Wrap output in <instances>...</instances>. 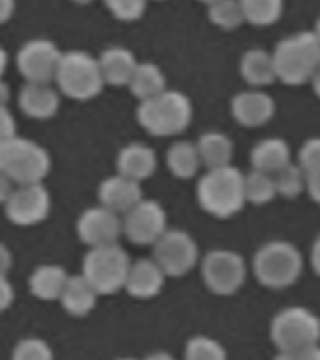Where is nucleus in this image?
Listing matches in <instances>:
<instances>
[{
    "mask_svg": "<svg viewBox=\"0 0 320 360\" xmlns=\"http://www.w3.org/2000/svg\"><path fill=\"white\" fill-rule=\"evenodd\" d=\"M154 261L165 276L187 274L199 261V246L193 236L185 231H165L159 240L154 244Z\"/></svg>",
    "mask_w": 320,
    "mask_h": 360,
    "instance_id": "10",
    "label": "nucleus"
},
{
    "mask_svg": "<svg viewBox=\"0 0 320 360\" xmlns=\"http://www.w3.org/2000/svg\"><path fill=\"white\" fill-rule=\"evenodd\" d=\"M244 191H246V202L249 201L253 205L269 202L277 195L274 174L260 173L253 169L251 173L244 176Z\"/></svg>",
    "mask_w": 320,
    "mask_h": 360,
    "instance_id": "29",
    "label": "nucleus"
},
{
    "mask_svg": "<svg viewBox=\"0 0 320 360\" xmlns=\"http://www.w3.org/2000/svg\"><path fill=\"white\" fill-rule=\"evenodd\" d=\"M55 81L62 94L81 101L95 98L105 84L98 58L84 51L62 53Z\"/></svg>",
    "mask_w": 320,
    "mask_h": 360,
    "instance_id": "6",
    "label": "nucleus"
},
{
    "mask_svg": "<svg viewBox=\"0 0 320 360\" xmlns=\"http://www.w3.org/2000/svg\"><path fill=\"white\" fill-rule=\"evenodd\" d=\"M156 2H161V0H156Z\"/></svg>",
    "mask_w": 320,
    "mask_h": 360,
    "instance_id": "51",
    "label": "nucleus"
},
{
    "mask_svg": "<svg viewBox=\"0 0 320 360\" xmlns=\"http://www.w3.org/2000/svg\"><path fill=\"white\" fill-rule=\"evenodd\" d=\"M145 360H174V359H173V354L165 353V351H157V353L148 354Z\"/></svg>",
    "mask_w": 320,
    "mask_h": 360,
    "instance_id": "45",
    "label": "nucleus"
},
{
    "mask_svg": "<svg viewBox=\"0 0 320 360\" xmlns=\"http://www.w3.org/2000/svg\"><path fill=\"white\" fill-rule=\"evenodd\" d=\"M240 73L251 86H268L277 79L272 53L264 49L246 51L240 60Z\"/></svg>",
    "mask_w": 320,
    "mask_h": 360,
    "instance_id": "25",
    "label": "nucleus"
},
{
    "mask_svg": "<svg viewBox=\"0 0 320 360\" xmlns=\"http://www.w3.org/2000/svg\"><path fill=\"white\" fill-rule=\"evenodd\" d=\"M75 4H90V2H94V0H72Z\"/></svg>",
    "mask_w": 320,
    "mask_h": 360,
    "instance_id": "48",
    "label": "nucleus"
},
{
    "mask_svg": "<svg viewBox=\"0 0 320 360\" xmlns=\"http://www.w3.org/2000/svg\"><path fill=\"white\" fill-rule=\"evenodd\" d=\"M79 238L90 248L118 244L124 233L120 214L105 207L86 208L77 219Z\"/></svg>",
    "mask_w": 320,
    "mask_h": 360,
    "instance_id": "14",
    "label": "nucleus"
},
{
    "mask_svg": "<svg viewBox=\"0 0 320 360\" xmlns=\"http://www.w3.org/2000/svg\"><path fill=\"white\" fill-rule=\"evenodd\" d=\"M67 314L73 317H84L88 315L95 306L98 292L83 276H69L64 285L60 298H58Z\"/></svg>",
    "mask_w": 320,
    "mask_h": 360,
    "instance_id": "22",
    "label": "nucleus"
},
{
    "mask_svg": "<svg viewBox=\"0 0 320 360\" xmlns=\"http://www.w3.org/2000/svg\"><path fill=\"white\" fill-rule=\"evenodd\" d=\"M291 163V146L279 137L262 139L251 150V165L255 171L275 174Z\"/></svg>",
    "mask_w": 320,
    "mask_h": 360,
    "instance_id": "21",
    "label": "nucleus"
},
{
    "mask_svg": "<svg viewBox=\"0 0 320 360\" xmlns=\"http://www.w3.org/2000/svg\"><path fill=\"white\" fill-rule=\"evenodd\" d=\"M107 10L120 21H137L145 15L148 0H103Z\"/></svg>",
    "mask_w": 320,
    "mask_h": 360,
    "instance_id": "34",
    "label": "nucleus"
},
{
    "mask_svg": "<svg viewBox=\"0 0 320 360\" xmlns=\"http://www.w3.org/2000/svg\"><path fill=\"white\" fill-rule=\"evenodd\" d=\"M11 191H13V182L0 171V205H4V202L8 201V197L11 195Z\"/></svg>",
    "mask_w": 320,
    "mask_h": 360,
    "instance_id": "42",
    "label": "nucleus"
},
{
    "mask_svg": "<svg viewBox=\"0 0 320 360\" xmlns=\"http://www.w3.org/2000/svg\"><path fill=\"white\" fill-rule=\"evenodd\" d=\"M60 56L62 53L55 41L44 38L30 39L22 44L17 53V68L28 83L49 84V81H55Z\"/></svg>",
    "mask_w": 320,
    "mask_h": 360,
    "instance_id": "11",
    "label": "nucleus"
},
{
    "mask_svg": "<svg viewBox=\"0 0 320 360\" xmlns=\"http://www.w3.org/2000/svg\"><path fill=\"white\" fill-rule=\"evenodd\" d=\"M118 360H137V359H131V356H124V359H118Z\"/></svg>",
    "mask_w": 320,
    "mask_h": 360,
    "instance_id": "50",
    "label": "nucleus"
},
{
    "mask_svg": "<svg viewBox=\"0 0 320 360\" xmlns=\"http://www.w3.org/2000/svg\"><path fill=\"white\" fill-rule=\"evenodd\" d=\"M199 2H204V4H213V2H218V0H199Z\"/></svg>",
    "mask_w": 320,
    "mask_h": 360,
    "instance_id": "49",
    "label": "nucleus"
},
{
    "mask_svg": "<svg viewBox=\"0 0 320 360\" xmlns=\"http://www.w3.org/2000/svg\"><path fill=\"white\" fill-rule=\"evenodd\" d=\"M11 360H55L49 343L39 338H27L17 343Z\"/></svg>",
    "mask_w": 320,
    "mask_h": 360,
    "instance_id": "33",
    "label": "nucleus"
},
{
    "mask_svg": "<svg viewBox=\"0 0 320 360\" xmlns=\"http://www.w3.org/2000/svg\"><path fill=\"white\" fill-rule=\"evenodd\" d=\"M124 235L133 244H156L167 231V214L157 201L142 199L128 214H124Z\"/></svg>",
    "mask_w": 320,
    "mask_h": 360,
    "instance_id": "12",
    "label": "nucleus"
},
{
    "mask_svg": "<svg viewBox=\"0 0 320 360\" xmlns=\"http://www.w3.org/2000/svg\"><path fill=\"white\" fill-rule=\"evenodd\" d=\"M269 336L279 351L313 347L320 343V319L302 306L285 308L272 321Z\"/></svg>",
    "mask_w": 320,
    "mask_h": 360,
    "instance_id": "8",
    "label": "nucleus"
},
{
    "mask_svg": "<svg viewBox=\"0 0 320 360\" xmlns=\"http://www.w3.org/2000/svg\"><path fill=\"white\" fill-rule=\"evenodd\" d=\"M314 34H316V38L320 39V17H319V21H316V25H314Z\"/></svg>",
    "mask_w": 320,
    "mask_h": 360,
    "instance_id": "47",
    "label": "nucleus"
},
{
    "mask_svg": "<svg viewBox=\"0 0 320 360\" xmlns=\"http://www.w3.org/2000/svg\"><path fill=\"white\" fill-rule=\"evenodd\" d=\"M196 150H199L201 163L206 165L208 169L227 167L232 162L234 143L229 135L221 134V131H208L196 141Z\"/></svg>",
    "mask_w": 320,
    "mask_h": 360,
    "instance_id": "23",
    "label": "nucleus"
},
{
    "mask_svg": "<svg viewBox=\"0 0 320 360\" xmlns=\"http://www.w3.org/2000/svg\"><path fill=\"white\" fill-rule=\"evenodd\" d=\"M246 261L230 250H213L202 259V278L215 295H232L246 281Z\"/></svg>",
    "mask_w": 320,
    "mask_h": 360,
    "instance_id": "9",
    "label": "nucleus"
},
{
    "mask_svg": "<svg viewBox=\"0 0 320 360\" xmlns=\"http://www.w3.org/2000/svg\"><path fill=\"white\" fill-rule=\"evenodd\" d=\"M131 259L118 244L92 248L83 261V278L98 295H112L126 285Z\"/></svg>",
    "mask_w": 320,
    "mask_h": 360,
    "instance_id": "7",
    "label": "nucleus"
},
{
    "mask_svg": "<svg viewBox=\"0 0 320 360\" xmlns=\"http://www.w3.org/2000/svg\"><path fill=\"white\" fill-rule=\"evenodd\" d=\"M128 86L135 98H139L140 101H146L167 90V79H165L161 68L157 64H154V62H139Z\"/></svg>",
    "mask_w": 320,
    "mask_h": 360,
    "instance_id": "26",
    "label": "nucleus"
},
{
    "mask_svg": "<svg viewBox=\"0 0 320 360\" xmlns=\"http://www.w3.org/2000/svg\"><path fill=\"white\" fill-rule=\"evenodd\" d=\"M298 165L303 169L305 176L320 173V137H313L307 143H303V146L300 148Z\"/></svg>",
    "mask_w": 320,
    "mask_h": 360,
    "instance_id": "35",
    "label": "nucleus"
},
{
    "mask_svg": "<svg viewBox=\"0 0 320 360\" xmlns=\"http://www.w3.org/2000/svg\"><path fill=\"white\" fill-rule=\"evenodd\" d=\"M4 207L6 216L11 224L30 227L49 216L51 195L44 184L19 186L17 190L11 191Z\"/></svg>",
    "mask_w": 320,
    "mask_h": 360,
    "instance_id": "13",
    "label": "nucleus"
},
{
    "mask_svg": "<svg viewBox=\"0 0 320 360\" xmlns=\"http://www.w3.org/2000/svg\"><path fill=\"white\" fill-rule=\"evenodd\" d=\"M11 264H13V257H11L10 248L0 242V274H8V270L11 269Z\"/></svg>",
    "mask_w": 320,
    "mask_h": 360,
    "instance_id": "41",
    "label": "nucleus"
},
{
    "mask_svg": "<svg viewBox=\"0 0 320 360\" xmlns=\"http://www.w3.org/2000/svg\"><path fill=\"white\" fill-rule=\"evenodd\" d=\"M283 0H240L244 19L255 27H269L281 19Z\"/></svg>",
    "mask_w": 320,
    "mask_h": 360,
    "instance_id": "28",
    "label": "nucleus"
},
{
    "mask_svg": "<svg viewBox=\"0 0 320 360\" xmlns=\"http://www.w3.org/2000/svg\"><path fill=\"white\" fill-rule=\"evenodd\" d=\"M311 81H313L314 92H316V96H319V98H320V70L316 73H314V77L311 79Z\"/></svg>",
    "mask_w": 320,
    "mask_h": 360,
    "instance_id": "46",
    "label": "nucleus"
},
{
    "mask_svg": "<svg viewBox=\"0 0 320 360\" xmlns=\"http://www.w3.org/2000/svg\"><path fill=\"white\" fill-rule=\"evenodd\" d=\"M274 180L277 195H283L286 199H294V197L300 195L305 190V184H307V176L303 173V169L298 163L292 162L283 169H279L274 174Z\"/></svg>",
    "mask_w": 320,
    "mask_h": 360,
    "instance_id": "31",
    "label": "nucleus"
},
{
    "mask_svg": "<svg viewBox=\"0 0 320 360\" xmlns=\"http://www.w3.org/2000/svg\"><path fill=\"white\" fill-rule=\"evenodd\" d=\"M311 263H313L314 272L320 276V236L314 240L313 250H311Z\"/></svg>",
    "mask_w": 320,
    "mask_h": 360,
    "instance_id": "44",
    "label": "nucleus"
},
{
    "mask_svg": "<svg viewBox=\"0 0 320 360\" xmlns=\"http://www.w3.org/2000/svg\"><path fill=\"white\" fill-rule=\"evenodd\" d=\"M193 105L189 98L178 90H165L152 100L140 101L137 120L150 135H178L191 124Z\"/></svg>",
    "mask_w": 320,
    "mask_h": 360,
    "instance_id": "3",
    "label": "nucleus"
},
{
    "mask_svg": "<svg viewBox=\"0 0 320 360\" xmlns=\"http://www.w3.org/2000/svg\"><path fill=\"white\" fill-rule=\"evenodd\" d=\"M303 257L294 244L286 240L266 242L253 259L257 280L269 289H283L300 278Z\"/></svg>",
    "mask_w": 320,
    "mask_h": 360,
    "instance_id": "5",
    "label": "nucleus"
},
{
    "mask_svg": "<svg viewBox=\"0 0 320 360\" xmlns=\"http://www.w3.org/2000/svg\"><path fill=\"white\" fill-rule=\"evenodd\" d=\"M274 98L262 90H246V92L236 94L232 100V115L241 126H247V128L262 126L274 117Z\"/></svg>",
    "mask_w": 320,
    "mask_h": 360,
    "instance_id": "16",
    "label": "nucleus"
},
{
    "mask_svg": "<svg viewBox=\"0 0 320 360\" xmlns=\"http://www.w3.org/2000/svg\"><path fill=\"white\" fill-rule=\"evenodd\" d=\"M17 135V124L11 111L6 105H0V143Z\"/></svg>",
    "mask_w": 320,
    "mask_h": 360,
    "instance_id": "37",
    "label": "nucleus"
},
{
    "mask_svg": "<svg viewBox=\"0 0 320 360\" xmlns=\"http://www.w3.org/2000/svg\"><path fill=\"white\" fill-rule=\"evenodd\" d=\"M305 188H307L311 199L320 205V173L307 174V184H305Z\"/></svg>",
    "mask_w": 320,
    "mask_h": 360,
    "instance_id": "40",
    "label": "nucleus"
},
{
    "mask_svg": "<svg viewBox=\"0 0 320 360\" xmlns=\"http://www.w3.org/2000/svg\"><path fill=\"white\" fill-rule=\"evenodd\" d=\"M6 66H8V53H6L4 47L0 45V105H6V101H8V86H6L4 81H2Z\"/></svg>",
    "mask_w": 320,
    "mask_h": 360,
    "instance_id": "39",
    "label": "nucleus"
},
{
    "mask_svg": "<svg viewBox=\"0 0 320 360\" xmlns=\"http://www.w3.org/2000/svg\"><path fill=\"white\" fill-rule=\"evenodd\" d=\"M167 165L171 173L178 179H191L195 176L199 167H201V158L196 145L189 141H178L174 143L167 152Z\"/></svg>",
    "mask_w": 320,
    "mask_h": 360,
    "instance_id": "27",
    "label": "nucleus"
},
{
    "mask_svg": "<svg viewBox=\"0 0 320 360\" xmlns=\"http://www.w3.org/2000/svg\"><path fill=\"white\" fill-rule=\"evenodd\" d=\"M19 107L27 117L47 120L55 117L60 109V96L49 84L27 83L19 94Z\"/></svg>",
    "mask_w": 320,
    "mask_h": 360,
    "instance_id": "20",
    "label": "nucleus"
},
{
    "mask_svg": "<svg viewBox=\"0 0 320 360\" xmlns=\"http://www.w3.org/2000/svg\"><path fill=\"white\" fill-rule=\"evenodd\" d=\"M208 19L223 30H234L246 22L240 0H218V2H213V4L208 6Z\"/></svg>",
    "mask_w": 320,
    "mask_h": 360,
    "instance_id": "30",
    "label": "nucleus"
},
{
    "mask_svg": "<svg viewBox=\"0 0 320 360\" xmlns=\"http://www.w3.org/2000/svg\"><path fill=\"white\" fill-rule=\"evenodd\" d=\"M67 278L69 276L66 269H62L58 264H41L30 276L28 287L34 297H38L39 300H58Z\"/></svg>",
    "mask_w": 320,
    "mask_h": 360,
    "instance_id": "24",
    "label": "nucleus"
},
{
    "mask_svg": "<svg viewBox=\"0 0 320 360\" xmlns=\"http://www.w3.org/2000/svg\"><path fill=\"white\" fill-rule=\"evenodd\" d=\"M0 171L19 186L41 184L49 174V152L36 141L11 137L0 143Z\"/></svg>",
    "mask_w": 320,
    "mask_h": 360,
    "instance_id": "4",
    "label": "nucleus"
},
{
    "mask_svg": "<svg viewBox=\"0 0 320 360\" xmlns=\"http://www.w3.org/2000/svg\"><path fill=\"white\" fill-rule=\"evenodd\" d=\"M100 202L101 207L109 208L116 214H128L135 205L142 201L140 182L129 180L122 174L109 176L100 184Z\"/></svg>",
    "mask_w": 320,
    "mask_h": 360,
    "instance_id": "15",
    "label": "nucleus"
},
{
    "mask_svg": "<svg viewBox=\"0 0 320 360\" xmlns=\"http://www.w3.org/2000/svg\"><path fill=\"white\" fill-rule=\"evenodd\" d=\"M275 77L285 84H303L320 70V39L316 34L298 32L283 38L272 53Z\"/></svg>",
    "mask_w": 320,
    "mask_h": 360,
    "instance_id": "1",
    "label": "nucleus"
},
{
    "mask_svg": "<svg viewBox=\"0 0 320 360\" xmlns=\"http://www.w3.org/2000/svg\"><path fill=\"white\" fill-rule=\"evenodd\" d=\"M13 297H15V292H13L10 280L0 274V311L10 308L11 302H13Z\"/></svg>",
    "mask_w": 320,
    "mask_h": 360,
    "instance_id": "38",
    "label": "nucleus"
},
{
    "mask_svg": "<svg viewBox=\"0 0 320 360\" xmlns=\"http://www.w3.org/2000/svg\"><path fill=\"white\" fill-rule=\"evenodd\" d=\"M274 360H320V345L296 349V351H281Z\"/></svg>",
    "mask_w": 320,
    "mask_h": 360,
    "instance_id": "36",
    "label": "nucleus"
},
{
    "mask_svg": "<svg viewBox=\"0 0 320 360\" xmlns=\"http://www.w3.org/2000/svg\"><path fill=\"white\" fill-rule=\"evenodd\" d=\"M165 278L167 276L154 259H139L131 263L124 289L135 298H152L161 292Z\"/></svg>",
    "mask_w": 320,
    "mask_h": 360,
    "instance_id": "17",
    "label": "nucleus"
},
{
    "mask_svg": "<svg viewBox=\"0 0 320 360\" xmlns=\"http://www.w3.org/2000/svg\"><path fill=\"white\" fill-rule=\"evenodd\" d=\"M244 176L240 169L227 167L208 169V173L196 184V199L202 210L215 218H230L246 205Z\"/></svg>",
    "mask_w": 320,
    "mask_h": 360,
    "instance_id": "2",
    "label": "nucleus"
},
{
    "mask_svg": "<svg viewBox=\"0 0 320 360\" xmlns=\"http://www.w3.org/2000/svg\"><path fill=\"white\" fill-rule=\"evenodd\" d=\"M116 169L118 174H122L126 179L142 182V180L150 179L152 174L156 173V152L152 150L150 146L142 145V143L126 145L122 150L118 152Z\"/></svg>",
    "mask_w": 320,
    "mask_h": 360,
    "instance_id": "19",
    "label": "nucleus"
},
{
    "mask_svg": "<svg viewBox=\"0 0 320 360\" xmlns=\"http://www.w3.org/2000/svg\"><path fill=\"white\" fill-rule=\"evenodd\" d=\"M15 11V0H0V25L10 21Z\"/></svg>",
    "mask_w": 320,
    "mask_h": 360,
    "instance_id": "43",
    "label": "nucleus"
},
{
    "mask_svg": "<svg viewBox=\"0 0 320 360\" xmlns=\"http://www.w3.org/2000/svg\"><path fill=\"white\" fill-rule=\"evenodd\" d=\"M98 64H100L101 75L107 84L128 86L139 62H137L133 51H129L128 47H122V45H112L98 56Z\"/></svg>",
    "mask_w": 320,
    "mask_h": 360,
    "instance_id": "18",
    "label": "nucleus"
},
{
    "mask_svg": "<svg viewBox=\"0 0 320 360\" xmlns=\"http://www.w3.org/2000/svg\"><path fill=\"white\" fill-rule=\"evenodd\" d=\"M185 360H227V353L212 338L195 336L185 345Z\"/></svg>",
    "mask_w": 320,
    "mask_h": 360,
    "instance_id": "32",
    "label": "nucleus"
}]
</instances>
